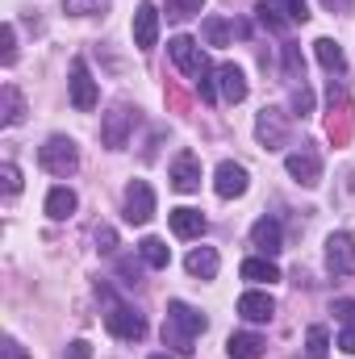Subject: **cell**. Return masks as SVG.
Listing matches in <instances>:
<instances>
[{"label": "cell", "instance_id": "6da1fadb", "mask_svg": "<svg viewBox=\"0 0 355 359\" xmlns=\"http://www.w3.org/2000/svg\"><path fill=\"white\" fill-rule=\"evenodd\" d=\"M205 326H209L205 313H196V309L184 305V301H172V305H168V322H163V343L176 347L180 355H192V339L205 334Z\"/></svg>", "mask_w": 355, "mask_h": 359}, {"label": "cell", "instance_id": "7a4b0ae2", "mask_svg": "<svg viewBox=\"0 0 355 359\" xmlns=\"http://www.w3.org/2000/svg\"><path fill=\"white\" fill-rule=\"evenodd\" d=\"M38 163H42L51 176H72V172L80 168V151H76L72 138L55 134V138H46V142L38 147Z\"/></svg>", "mask_w": 355, "mask_h": 359}, {"label": "cell", "instance_id": "3957f363", "mask_svg": "<svg viewBox=\"0 0 355 359\" xmlns=\"http://www.w3.org/2000/svg\"><path fill=\"white\" fill-rule=\"evenodd\" d=\"M138 126V109L130 104H113V113H105V126H100V138L109 151H121L130 142V130Z\"/></svg>", "mask_w": 355, "mask_h": 359}, {"label": "cell", "instance_id": "277c9868", "mask_svg": "<svg viewBox=\"0 0 355 359\" xmlns=\"http://www.w3.org/2000/svg\"><path fill=\"white\" fill-rule=\"evenodd\" d=\"M105 326H109V334H117V339H126V343H138V339L147 334V318H142L138 309H130V305H109Z\"/></svg>", "mask_w": 355, "mask_h": 359}, {"label": "cell", "instance_id": "5b68a950", "mask_svg": "<svg viewBox=\"0 0 355 359\" xmlns=\"http://www.w3.org/2000/svg\"><path fill=\"white\" fill-rule=\"evenodd\" d=\"M168 55L176 59L180 72H184V76H192V80H201V76L209 72V59H205V50H201V46L192 42V38H184V34L168 42Z\"/></svg>", "mask_w": 355, "mask_h": 359}, {"label": "cell", "instance_id": "8992f818", "mask_svg": "<svg viewBox=\"0 0 355 359\" xmlns=\"http://www.w3.org/2000/svg\"><path fill=\"white\" fill-rule=\"evenodd\" d=\"M151 217H155V188H151L147 180H134V184L126 188V222L147 226Z\"/></svg>", "mask_w": 355, "mask_h": 359}, {"label": "cell", "instance_id": "52a82bcc", "mask_svg": "<svg viewBox=\"0 0 355 359\" xmlns=\"http://www.w3.org/2000/svg\"><path fill=\"white\" fill-rule=\"evenodd\" d=\"M72 104L80 109V113H88L96 109V100H100V92H96V80L88 76V63L84 59H72Z\"/></svg>", "mask_w": 355, "mask_h": 359}, {"label": "cell", "instance_id": "ba28073f", "mask_svg": "<svg viewBox=\"0 0 355 359\" xmlns=\"http://www.w3.org/2000/svg\"><path fill=\"white\" fill-rule=\"evenodd\" d=\"M326 268H330V276H355V238L351 234H330L326 238Z\"/></svg>", "mask_w": 355, "mask_h": 359}, {"label": "cell", "instance_id": "9c48e42d", "mask_svg": "<svg viewBox=\"0 0 355 359\" xmlns=\"http://www.w3.org/2000/svg\"><path fill=\"white\" fill-rule=\"evenodd\" d=\"M247 168H243V163H230V159H226V163H217V172H213V188H217V196H222V201H234V196H243V192H247Z\"/></svg>", "mask_w": 355, "mask_h": 359}, {"label": "cell", "instance_id": "30bf717a", "mask_svg": "<svg viewBox=\"0 0 355 359\" xmlns=\"http://www.w3.org/2000/svg\"><path fill=\"white\" fill-rule=\"evenodd\" d=\"M255 134H260V142H264L267 151H280V147L288 142V121H284V113H280V109H264L260 121H255Z\"/></svg>", "mask_w": 355, "mask_h": 359}, {"label": "cell", "instance_id": "8fae6325", "mask_svg": "<svg viewBox=\"0 0 355 359\" xmlns=\"http://www.w3.org/2000/svg\"><path fill=\"white\" fill-rule=\"evenodd\" d=\"M284 168H288V176L297 180V184H305V188H314V184L322 180V159H318V151H293V155L284 159Z\"/></svg>", "mask_w": 355, "mask_h": 359}, {"label": "cell", "instance_id": "7c38bea8", "mask_svg": "<svg viewBox=\"0 0 355 359\" xmlns=\"http://www.w3.org/2000/svg\"><path fill=\"white\" fill-rule=\"evenodd\" d=\"M172 188L176 192H196L201 188V159L192 151H180L172 159Z\"/></svg>", "mask_w": 355, "mask_h": 359}, {"label": "cell", "instance_id": "4fadbf2b", "mask_svg": "<svg viewBox=\"0 0 355 359\" xmlns=\"http://www.w3.org/2000/svg\"><path fill=\"white\" fill-rule=\"evenodd\" d=\"M155 38H159V8L155 4H138V13H134V46L138 50H155Z\"/></svg>", "mask_w": 355, "mask_h": 359}, {"label": "cell", "instance_id": "5bb4252c", "mask_svg": "<svg viewBox=\"0 0 355 359\" xmlns=\"http://www.w3.org/2000/svg\"><path fill=\"white\" fill-rule=\"evenodd\" d=\"M168 226H172L176 238H201V234L209 230V222H205L201 209H172V213H168Z\"/></svg>", "mask_w": 355, "mask_h": 359}, {"label": "cell", "instance_id": "9a60e30c", "mask_svg": "<svg viewBox=\"0 0 355 359\" xmlns=\"http://www.w3.org/2000/svg\"><path fill=\"white\" fill-rule=\"evenodd\" d=\"M251 243L264 251L267 259H272L276 251H284V234H280V222H276V217H260V222L251 226Z\"/></svg>", "mask_w": 355, "mask_h": 359}, {"label": "cell", "instance_id": "2e32d148", "mask_svg": "<svg viewBox=\"0 0 355 359\" xmlns=\"http://www.w3.org/2000/svg\"><path fill=\"white\" fill-rule=\"evenodd\" d=\"M217 88H222V96H226L230 104L247 100V76H243V67H234V63H222V67H217Z\"/></svg>", "mask_w": 355, "mask_h": 359}, {"label": "cell", "instance_id": "e0dca14e", "mask_svg": "<svg viewBox=\"0 0 355 359\" xmlns=\"http://www.w3.org/2000/svg\"><path fill=\"white\" fill-rule=\"evenodd\" d=\"M239 313L247 318V322H272V313H276V301L267 297V292H243L239 297Z\"/></svg>", "mask_w": 355, "mask_h": 359}, {"label": "cell", "instance_id": "ac0fdd59", "mask_svg": "<svg viewBox=\"0 0 355 359\" xmlns=\"http://www.w3.org/2000/svg\"><path fill=\"white\" fill-rule=\"evenodd\" d=\"M255 17H260V25L272 29V34H284V29L293 25L288 8H284V4H276V0H255Z\"/></svg>", "mask_w": 355, "mask_h": 359}, {"label": "cell", "instance_id": "d6986e66", "mask_svg": "<svg viewBox=\"0 0 355 359\" xmlns=\"http://www.w3.org/2000/svg\"><path fill=\"white\" fill-rule=\"evenodd\" d=\"M314 55H318V63H322L330 76L347 72V55H343V46H339L335 38H318V42H314Z\"/></svg>", "mask_w": 355, "mask_h": 359}, {"label": "cell", "instance_id": "ffe728a7", "mask_svg": "<svg viewBox=\"0 0 355 359\" xmlns=\"http://www.w3.org/2000/svg\"><path fill=\"white\" fill-rule=\"evenodd\" d=\"M217 264H222V259H217V251H213V247H196V251L184 259L188 276H196V280H213V276H217Z\"/></svg>", "mask_w": 355, "mask_h": 359}, {"label": "cell", "instance_id": "44dd1931", "mask_svg": "<svg viewBox=\"0 0 355 359\" xmlns=\"http://www.w3.org/2000/svg\"><path fill=\"white\" fill-rule=\"evenodd\" d=\"M76 213V192L72 188H51L46 192V217L51 222H67Z\"/></svg>", "mask_w": 355, "mask_h": 359}, {"label": "cell", "instance_id": "7402d4cb", "mask_svg": "<svg viewBox=\"0 0 355 359\" xmlns=\"http://www.w3.org/2000/svg\"><path fill=\"white\" fill-rule=\"evenodd\" d=\"M138 255H142L147 268H155V271H163L168 264H172V251H168L163 238H142V243H138Z\"/></svg>", "mask_w": 355, "mask_h": 359}, {"label": "cell", "instance_id": "603a6c76", "mask_svg": "<svg viewBox=\"0 0 355 359\" xmlns=\"http://www.w3.org/2000/svg\"><path fill=\"white\" fill-rule=\"evenodd\" d=\"M264 339L260 334H230V343H226V351H230V359H260L264 355Z\"/></svg>", "mask_w": 355, "mask_h": 359}, {"label": "cell", "instance_id": "cb8c5ba5", "mask_svg": "<svg viewBox=\"0 0 355 359\" xmlns=\"http://www.w3.org/2000/svg\"><path fill=\"white\" fill-rule=\"evenodd\" d=\"M243 280H251V284H272V280H280V268L267 259V255H260V259H243Z\"/></svg>", "mask_w": 355, "mask_h": 359}, {"label": "cell", "instance_id": "d4e9b609", "mask_svg": "<svg viewBox=\"0 0 355 359\" xmlns=\"http://www.w3.org/2000/svg\"><path fill=\"white\" fill-rule=\"evenodd\" d=\"M0 100H4V126H21L25 121V100H21V92L13 88V84H4V92H0Z\"/></svg>", "mask_w": 355, "mask_h": 359}, {"label": "cell", "instance_id": "484cf974", "mask_svg": "<svg viewBox=\"0 0 355 359\" xmlns=\"http://www.w3.org/2000/svg\"><path fill=\"white\" fill-rule=\"evenodd\" d=\"M330 351V334H326V326H309V334H305V355L309 359H326Z\"/></svg>", "mask_w": 355, "mask_h": 359}, {"label": "cell", "instance_id": "4316f807", "mask_svg": "<svg viewBox=\"0 0 355 359\" xmlns=\"http://www.w3.org/2000/svg\"><path fill=\"white\" fill-rule=\"evenodd\" d=\"M201 34H205L209 46H226V42H230V25H226L222 17H205V21H201Z\"/></svg>", "mask_w": 355, "mask_h": 359}, {"label": "cell", "instance_id": "83f0119b", "mask_svg": "<svg viewBox=\"0 0 355 359\" xmlns=\"http://www.w3.org/2000/svg\"><path fill=\"white\" fill-rule=\"evenodd\" d=\"M113 0H63V13L72 17H92V13H105Z\"/></svg>", "mask_w": 355, "mask_h": 359}, {"label": "cell", "instance_id": "f1b7e54d", "mask_svg": "<svg viewBox=\"0 0 355 359\" xmlns=\"http://www.w3.org/2000/svg\"><path fill=\"white\" fill-rule=\"evenodd\" d=\"M201 8V0H168V21H188Z\"/></svg>", "mask_w": 355, "mask_h": 359}, {"label": "cell", "instance_id": "f546056e", "mask_svg": "<svg viewBox=\"0 0 355 359\" xmlns=\"http://www.w3.org/2000/svg\"><path fill=\"white\" fill-rule=\"evenodd\" d=\"M0 180H4V196H17V192H21V172H17V163H4V168H0Z\"/></svg>", "mask_w": 355, "mask_h": 359}, {"label": "cell", "instance_id": "4dcf8cb0", "mask_svg": "<svg viewBox=\"0 0 355 359\" xmlns=\"http://www.w3.org/2000/svg\"><path fill=\"white\" fill-rule=\"evenodd\" d=\"M301 67H305V63H301V50H297L293 42H284V72H288V80H297Z\"/></svg>", "mask_w": 355, "mask_h": 359}, {"label": "cell", "instance_id": "1f68e13d", "mask_svg": "<svg viewBox=\"0 0 355 359\" xmlns=\"http://www.w3.org/2000/svg\"><path fill=\"white\" fill-rule=\"evenodd\" d=\"M213 76H217V72H205V76L196 80V92H201V100H205V104H213V100H217V80H213Z\"/></svg>", "mask_w": 355, "mask_h": 359}, {"label": "cell", "instance_id": "d6a6232c", "mask_svg": "<svg viewBox=\"0 0 355 359\" xmlns=\"http://www.w3.org/2000/svg\"><path fill=\"white\" fill-rule=\"evenodd\" d=\"M117 271H121V284H126V288L142 284V268H138L134 259H121V264H117Z\"/></svg>", "mask_w": 355, "mask_h": 359}, {"label": "cell", "instance_id": "836d02e7", "mask_svg": "<svg viewBox=\"0 0 355 359\" xmlns=\"http://www.w3.org/2000/svg\"><path fill=\"white\" fill-rule=\"evenodd\" d=\"M293 109H297V117H305V113H314V92L305 88V84H301V88L293 92Z\"/></svg>", "mask_w": 355, "mask_h": 359}, {"label": "cell", "instance_id": "e575fe53", "mask_svg": "<svg viewBox=\"0 0 355 359\" xmlns=\"http://www.w3.org/2000/svg\"><path fill=\"white\" fill-rule=\"evenodd\" d=\"M13 63H17V29L4 25V67H13Z\"/></svg>", "mask_w": 355, "mask_h": 359}, {"label": "cell", "instance_id": "d590c367", "mask_svg": "<svg viewBox=\"0 0 355 359\" xmlns=\"http://www.w3.org/2000/svg\"><path fill=\"white\" fill-rule=\"evenodd\" d=\"M330 313H335L343 326H351V330H355V301H335V309H330Z\"/></svg>", "mask_w": 355, "mask_h": 359}, {"label": "cell", "instance_id": "8d00e7d4", "mask_svg": "<svg viewBox=\"0 0 355 359\" xmlns=\"http://www.w3.org/2000/svg\"><path fill=\"white\" fill-rule=\"evenodd\" d=\"M284 8H288L293 21H309V4L305 0H284Z\"/></svg>", "mask_w": 355, "mask_h": 359}, {"label": "cell", "instance_id": "74e56055", "mask_svg": "<svg viewBox=\"0 0 355 359\" xmlns=\"http://www.w3.org/2000/svg\"><path fill=\"white\" fill-rule=\"evenodd\" d=\"M63 359H92V343H84V339H76L72 347H67V355Z\"/></svg>", "mask_w": 355, "mask_h": 359}, {"label": "cell", "instance_id": "f35d334b", "mask_svg": "<svg viewBox=\"0 0 355 359\" xmlns=\"http://www.w3.org/2000/svg\"><path fill=\"white\" fill-rule=\"evenodd\" d=\"M96 247H100V251H113V247H117V234H113L109 226H100V230H96Z\"/></svg>", "mask_w": 355, "mask_h": 359}, {"label": "cell", "instance_id": "ab89813d", "mask_svg": "<svg viewBox=\"0 0 355 359\" xmlns=\"http://www.w3.org/2000/svg\"><path fill=\"white\" fill-rule=\"evenodd\" d=\"M339 351H347V355H355V330L347 326L343 334H339Z\"/></svg>", "mask_w": 355, "mask_h": 359}, {"label": "cell", "instance_id": "60d3db41", "mask_svg": "<svg viewBox=\"0 0 355 359\" xmlns=\"http://www.w3.org/2000/svg\"><path fill=\"white\" fill-rule=\"evenodd\" d=\"M4 359H29V355L21 351V343H17V339H8V343H4Z\"/></svg>", "mask_w": 355, "mask_h": 359}, {"label": "cell", "instance_id": "b9f144b4", "mask_svg": "<svg viewBox=\"0 0 355 359\" xmlns=\"http://www.w3.org/2000/svg\"><path fill=\"white\" fill-rule=\"evenodd\" d=\"M322 4H326L330 13H347V8H351V0H322Z\"/></svg>", "mask_w": 355, "mask_h": 359}, {"label": "cell", "instance_id": "7bdbcfd3", "mask_svg": "<svg viewBox=\"0 0 355 359\" xmlns=\"http://www.w3.org/2000/svg\"><path fill=\"white\" fill-rule=\"evenodd\" d=\"M151 359H172V355H151Z\"/></svg>", "mask_w": 355, "mask_h": 359}]
</instances>
